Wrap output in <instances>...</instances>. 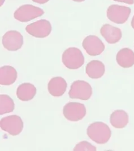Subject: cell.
Here are the masks:
<instances>
[{
  "label": "cell",
  "instance_id": "6da1fadb",
  "mask_svg": "<svg viewBox=\"0 0 134 151\" xmlns=\"http://www.w3.org/2000/svg\"><path fill=\"white\" fill-rule=\"evenodd\" d=\"M88 137L99 144L107 143L111 137L112 132L107 124L96 122L91 124L87 129Z\"/></svg>",
  "mask_w": 134,
  "mask_h": 151
},
{
  "label": "cell",
  "instance_id": "7a4b0ae2",
  "mask_svg": "<svg viewBox=\"0 0 134 151\" xmlns=\"http://www.w3.org/2000/svg\"><path fill=\"white\" fill-rule=\"evenodd\" d=\"M62 61L67 68L71 70L81 68L84 63V57L81 50L71 47L67 49L62 56Z\"/></svg>",
  "mask_w": 134,
  "mask_h": 151
},
{
  "label": "cell",
  "instance_id": "3957f363",
  "mask_svg": "<svg viewBox=\"0 0 134 151\" xmlns=\"http://www.w3.org/2000/svg\"><path fill=\"white\" fill-rule=\"evenodd\" d=\"M92 94L91 85L83 81H76L73 83L69 91L68 95L71 99L88 100Z\"/></svg>",
  "mask_w": 134,
  "mask_h": 151
},
{
  "label": "cell",
  "instance_id": "277c9868",
  "mask_svg": "<svg viewBox=\"0 0 134 151\" xmlns=\"http://www.w3.org/2000/svg\"><path fill=\"white\" fill-rule=\"evenodd\" d=\"M44 12L40 7L31 5H24L19 7L14 13L15 19L21 22H28L42 16Z\"/></svg>",
  "mask_w": 134,
  "mask_h": 151
},
{
  "label": "cell",
  "instance_id": "5b68a950",
  "mask_svg": "<svg viewBox=\"0 0 134 151\" xmlns=\"http://www.w3.org/2000/svg\"><path fill=\"white\" fill-rule=\"evenodd\" d=\"M0 127L2 130L8 132L10 135L16 136L23 130V122L18 116H10L1 119Z\"/></svg>",
  "mask_w": 134,
  "mask_h": 151
},
{
  "label": "cell",
  "instance_id": "8992f818",
  "mask_svg": "<svg viewBox=\"0 0 134 151\" xmlns=\"http://www.w3.org/2000/svg\"><path fill=\"white\" fill-rule=\"evenodd\" d=\"M86 108L84 104L70 102L66 104L63 108V114L67 120L77 122L81 120L86 115Z\"/></svg>",
  "mask_w": 134,
  "mask_h": 151
},
{
  "label": "cell",
  "instance_id": "52a82bcc",
  "mask_svg": "<svg viewBox=\"0 0 134 151\" xmlns=\"http://www.w3.org/2000/svg\"><path fill=\"white\" fill-rule=\"evenodd\" d=\"M26 30L28 34L34 37L45 38L51 33L52 26L49 21L41 19L28 24Z\"/></svg>",
  "mask_w": 134,
  "mask_h": 151
},
{
  "label": "cell",
  "instance_id": "ba28073f",
  "mask_svg": "<svg viewBox=\"0 0 134 151\" xmlns=\"http://www.w3.org/2000/svg\"><path fill=\"white\" fill-rule=\"evenodd\" d=\"M131 12L130 7L112 5L107 9V18L115 23L123 24L128 21Z\"/></svg>",
  "mask_w": 134,
  "mask_h": 151
},
{
  "label": "cell",
  "instance_id": "9c48e42d",
  "mask_svg": "<svg viewBox=\"0 0 134 151\" xmlns=\"http://www.w3.org/2000/svg\"><path fill=\"white\" fill-rule=\"evenodd\" d=\"M2 43L4 47L9 51H17L23 44V37L17 31H9L2 37Z\"/></svg>",
  "mask_w": 134,
  "mask_h": 151
},
{
  "label": "cell",
  "instance_id": "30bf717a",
  "mask_svg": "<svg viewBox=\"0 0 134 151\" xmlns=\"http://www.w3.org/2000/svg\"><path fill=\"white\" fill-rule=\"evenodd\" d=\"M82 45L88 55L91 56L100 55L105 50L104 44L94 35L87 36L83 41Z\"/></svg>",
  "mask_w": 134,
  "mask_h": 151
},
{
  "label": "cell",
  "instance_id": "8fae6325",
  "mask_svg": "<svg viewBox=\"0 0 134 151\" xmlns=\"http://www.w3.org/2000/svg\"><path fill=\"white\" fill-rule=\"evenodd\" d=\"M66 81L62 77H54L50 80L48 84L49 93L54 97L62 96L67 89Z\"/></svg>",
  "mask_w": 134,
  "mask_h": 151
},
{
  "label": "cell",
  "instance_id": "7c38bea8",
  "mask_svg": "<svg viewBox=\"0 0 134 151\" xmlns=\"http://www.w3.org/2000/svg\"><path fill=\"white\" fill-rule=\"evenodd\" d=\"M101 35L109 44H115L120 41L122 38V32L118 28L106 24L100 29Z\"/></svg>",
  "mask_w": 134,
  "mask_h": 151
},
{
  "label": "cell",
  "instance_id": "4fadbf2b",
  "mask_svg": "<svg viewBox=\"0 0 134 151\" xmlns=\"http://www.w3.org/2000/svg\"><path fill=\"white\" fill-rule=\"evenodd\" d=\"M116 60L123 68H130L134 65V52L129 48H123L117 53Z\"/></svg>",
  "mask_w": 134,
  "mask_h": 151
},
{
  "label": "cell",
  "instance_id": "5bb4252c",
  "mask_svg": "<svg viewBox=\"0 0 134 151\" xmlns=\"http://www.w3.org/2000/svg\"><path fill=\"white\" fill-rule=\"evenodd\" d=\"M36 93V88L34 85L25 83L20 84L17 90V97L22 101H28L33 99Z\"/></svg>",
  "mask_w": 134,
  "mask_h": 151
},
{
  "label": "cell",
  "instance_id": "9a60e30c",
  "mask_svg": "<svg viewBox=\"0 0 134 151\" xmlns=\"http://www.w3.org/2000/svg\"><path fill=\"white\" fill-rule=\"evenodd\" d=\"M17 79V72L13 67L4 66L0 69V84L2 86H10Z\"/></svg>",
  "mask_w": 134,
  "mask_h": 151
},
{
  "label": "cell",
  "instance_id": "2e32d148",
  "mask_svg": "<svg viewBox=\"0 0 134 151\" xmlns=\"http://www.w3.org/2000/svg\"><path fill=\"white\" fill-rule=\"evenodd\" d=\"M105 65L100 61L93 60L89 62L86 68V74L92 79H99L105 73Z\"/></svg>",
  "mask_w": 134,
  "mask_h": 151
},
{
  "label": "cell",
  "instance_id": "e0dca14e",
  "mask_svg": "<svg viewBox=\"0 0 134 151\" xmlns=\"http://www.w3.org/2000/svg\"><path fill=\"white\" fill-rule=\"evenodd\" d=\"M111 124L116 129H123L128 123V113L123 110H117L113 111L110 117Z\"/></svg>",
  "mask_w": 134,
  "mask_h": 151
},
{
  "label": "cell",
  "instance_id": "ac0fdd59",
  "mask_svg": "<svg viewBox=\"0 0 134 151\" xmlns=\"http://www.w3.org/2000/svg\"><path fill=\"white\" fill-rule=\"evenodd\" d=\"M15 104L13 99L6 95H0V114L3 115L13 111Z\"/></svg>",
  "mask_w": 134,
  "mask_h": 151
},
{
  "label": "cell",
  "instance_id": "d6986e66",
  "mask_svg": "<svg viewBox=\"0 0 134 151\" xmlns=\"http://www.w3.org/2000/svg\"><path fill=\"white\" fill-rule=\"evenodd\" d=\"M74 151H95L96 148L93 145L86 141L81 142L76 144L73 150Z\"/></svg>",
  "mask_w": 134,
  "mask_h": 151
},
{
  "label": "cell",
  "instance_id": "ffe728a7",
  "mask_svg": "<svg viewBox=\"0 0 134 151\" xmlns=\"http://www.w3.org/2000/svg\"><path fill=\"white\" fill-rule=\"evenodd\" d=\"M113 1L119 2L126 3V4H129V5H133V4H134V0H113Z\"/></svg>",
  "mask_w": 134,
  "mask_h": 151
},
{
  "label": "cell",
  "instance_id": "44dd1931",
  "mask_svg": "<svg viewBox=\"0 0 134 151\" xmlns=\"http://www.w3.org/2000/svg\"><path fill=\"white\" fill-rule=\"evenodd\" d=\"M34 2L39 4H44L48 2L49 0H32Z\"/></svg>",
  "mask_w": 134,
  "mask_h": 151
},
{
  "label": "cell",
  "instance_id": "7402d4cb",
  "mask_svg": "<svg viewBox=\"0 0 134 151\" xmlns=\"http://www.w3.org/2000/svg\"><path fill=\"white\" fill-rule=\"evenodd\" d=\"M131 26L134 29V15L133 19H132V21H131Z\"/></svg>",
  "mask_w": 134,
  "mask_h": 151
},
{
  "label": "cell",
  "instance_id": "603a6c76",
  "mask_svg": "<svg viewBox=\"0 0 134 151\" xmlns=\"http://www.w3.org/2000/svg\"><path fill=\"white\" fill-rule=\"evenodd\" d=\"M75 2H83V1H84L85 0H73Z\"/></svg>",
  "mask_w": 134,
  "mask_h": 151
}]
</instances>
